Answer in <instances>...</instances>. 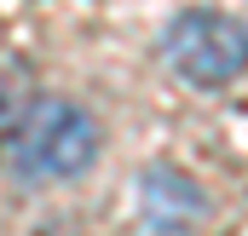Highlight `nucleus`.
Instances as JSON below:
<instances>
[{
	"instance_id": "1",
	"label": "nucleus",
	"mask_w": 248,
	"mask_h": 236,
	"mask_svg": "<svg viewBox=\"0 0 248 236\" xmlns=\"http://www.w3.org/2000/svg\"><path fill=\"white\" fill-rule=\"evenodd\" d=\"M98 162V121L75 98H35L12 127V173L23 184H69Z\"/></svg>"
},
{
	"instance_id": "2",
	"label": "nucleus",
	"mask_w": 248,
	"mask_h": 236,
	"mask_svg": "<svg viewBox=\"0 0 248 236\" xmlns=\"http://www.w3.org/2000/svg\"><path fill=\"white\" fill-rule=\"evenodd\" d=\"M156 58L168 75H179L196 92H219L248 75V23H237L219 6L173 12L156 35Z\"/></svg>"
},
{
	"instance_id": "3",
	"label": "nucleus",
	"mask_w": 248,
	"mask_h": 236,
	"mask_svg": "<svg viewBox=\"0 0 248 236\" xmlns=\"http://www.w3.org/2000/svg\"><path fill=\"white\" fill-rule=\"evenodd\" d=\"M139 219L150 236H190L208 219V184L173 162H150L139 173Z\"/></svg>"
},
{
	"instance_id": "4",
	"label": "nucleus",
	"mask_w": 248,
	"mask_h": 236,
	"mask_svg": "<svg viewBox=\"0 0 248 236\" xmlns=\"http://www.w3.org/2000/svg\"><path fill=\"white\" fill-rule=\"evenodd\" d=\"M17 98H12V87H6V75H0V138H12V127H17Z\"/></svg>"
},
{
	"instance_id": "5",
	"label": "nucleus",
	"mask_w": 248,
	"mask_h": 236,
	"mask_svg": "<svg viewBox=\"0 0 248 236\" xmlns=\"http://www.w3.org/2000/svg\"><path fill=\"white\" fill-rule=\"evenodd\" d=\"M35 236H87V231H75V225H41Z\"/></svg>"
}]
</instances>
